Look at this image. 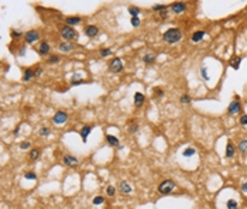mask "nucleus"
<instances>
[{
    "instance_id": "f257e3e1",
    "label": "nucleus",
    "mask_w": 247,
    "mask_h": 209,
    "mask_svg": "<svg viewBox=\"0 0 247 209\" xmlns=\"http://www.w3.org/2000/svg\"><path fill=\"white\" fill-rule=\"evenodd\" d=\"M181 38H182V33L179 28H170L162 34V40L165 42H170V44H175Z\"/></svg>"
},
{
    "instance_id": "f03ea898",
    "label": "nucleus",
    "mask_w": 247,
    "mask_h": 209,
    "mask_svg": "<svg viewBox=\"0 0 247 209\" xmlns=\"http://www.w3.org/2000/svg\"><path fill=\"white\" fill-rule=\"evenodd\" d=\"M174 188H175V182L174 181L165 180L158 185V192L161 195H168V194H171V192L174 191Z\"/></svg>"
},
{
    "instance_id": "7ed1b4c3",
    "label": "nucleus",
    "mask_w": 247,
    "mask_h": 209,
    "mask_svg": "<svg viewBox=\"0 0 247 209\" xmlns=\"http://www.w3.org/2000/svg\"><path fill=\"white\" fill-rule=\"evenodd\" d=\"M59 33H61V37H62L64 40H75V38L78 37V33L72 28L71 26H64V27H61Z\"/></svg>"
},
{
    "instance_id": "20e7f679",
    "label": "nucleus",
    "mask_w": 247,
    "mask_h": 209,
    "mask_svg": "<svg viewBox=\"0 0 247 209\" xmlns=\"http://www.w3.org/2000/svg\"><path fill=\"white\" fill-rule=\"evenodd\" d=\"M24 40H26L27 44H33V42L40 40V34H38L37 30H30V31H27L24 34Z\"/></svg>"
},
{
    "instance_id": "39448f33",
    "label": "nucleus",
    "mask_w": 247,
    "mask_h": 209,
    "mask_svg": "<svg viewBox=\"0 0 247 209\" xmlns=\"http://www.w3.org/2000/svg\"><path fill=\"white\" fill-rule=\"evenodd\" d=\"M109 69L112 72H122L123 71V61H122V58H113L112 62H109Z\"/></svg>"
},
{
    "instance_id": "423d86ee",
    "label": "nucleus",
    "mask_w": 247,
    "mask_h": 209,
    "mask_svg": "<svg viewBox=\"0 0 247 209\" xmlns=\"http://www.w3.org/2000/svg\"><path fill=\"white\" fill-rule=\"evenodd\" d=\"M241 110V104L239 100H233L232 103L229 104V107H227V113L229 115H232V116H235V115H237L239 112Z\"/></svg>"
},
{
    "instance_id": "0eeeda50",
    "label": "nucleus",
    "mask_w": 247,
    "mask_h": 209,
    "mask_svg": "<svg viewBox=\"0 0 247 209\" xmlns=\"http://www.w3.org/2000/svg\"><path fill=\"white\" fill-rule=\"evenodd\" d=\"M66 119H68V115L65 113V112H57L55 115H54V117H52V122H54V124H62V123H65L66 122Z\"/></svg>"
},
{
    "instance_id": "6e6552de",
    "label": "nucleus",
    "mask_w": 247,
    "mask_h": 209,
    "mask_svg": "<svg viewBox=\"0 0 247 209\" xmlns=\"http://www.w3.org/2000/svg\"><path fill=\"white\" fill-rule=\"evenodd\" d=\"M98 33H99V28H98L96 26H86V27H85V34L88 35L89 38H93V37H96Z\"/></svg>"
},
{
    "instance_id": "1a4fd4ad",
    "label": "nucleus",
    "mask_w": 247,
    "mask_h": 209,
    "mask_svg": "<svg viewBox=\"0 0 247 209\" xmlns=\"http://www.w3.org/2000/svg\"><path fill=\"white\" fill-rule=\"evenodd\" d=\"M185 9H187V4L182 3V1H178V3H174V4H171V10L176 14H179V13L185 12Z\"/></svg>"
},
{
    "instance_id": "9d476101",
    "label": "nucleus",
    "mask_w": 247,
    "mask_h": 209,
    "mask_svg": "<svg viewBox=\"0 0 247 209\" xmlns=\"http://www.w3.org/2000/svg\"><path fill=\"white\" fill-rule=\"evenodd\" d=\"M64 164L65 165H68V167H75V165H78V158L77 157H74V156H65L64 157Z\"/></svg>"
},
{
    "instance_id": "9b49d317",
    "label": "nucleus",
    "mask_w": 247,
    "mask_h": 209,
    "mask_svg": "<svg viewBox=\"0 0 247 209\" xmlns=\"http://www.w3.org/2000/svg\"><path fill=\"white\" fill-rule=\"evenodd\" d=\"M119 186H120V192H122V194H124V195H126V194H130V192L133 191V188L130 186V184L127 182V181H122Z\"/></svg>"
},
{
    "instance_id": "f8f14e48",
    "label": "nucleus",
    "mask_w": 247,
    "mask_h": 209,
    "mask_svg": "<svg viewBox=\"0 0 247 209\" xmlns=\"http://www.w3.org/2000/svg\"><path fill=\"white\" fill-rule=\"evenodd\" d=\"M106 140H107V143H109L110 145H113V147H119V148H122V145H120V143H119V139H117V137L107 134V136H106Z\"/></svg>"
},
{
    "instance_id": "ddd939ff",
    "label": "nucleus",
    "mask_w": 247,
    "mask_h": 209,
    "mask_svg": "<svg viewBox=\"0 0 247 209\" xmlns=\"http://www.w3.org/2000/svg\"><path fill=\"white\" fill-rule=\"evenodd\" d=\"M144 102V95L141 92H136L134 93V106L136 107H140Z\"/></svg>"
},
{
    "instance_id": "4468645a",
    "label": "nucleus",
    "mask_w": 247,
    "mask_h": 209,
    "mask_svg": "<svg viewBox=\"0 0 247 209\" xmlns=\"http://www.w3.org/2000/svg\"><path fill=\"white\" fill-rule=\"evenodd\" d=\"M240 62H241V57H233V58L229 61V65L233 68V69H239L240 68Z\"/></svg>"
},
{
    "instance_id": "2eb2a0df",
    "label": "nucleus",
    "mask_w": 247,
    "mask_h": 209,
    "mask_svg": "<svg viewBox=\"0 0 247 209\" xmlns=\"http://www.w3.org/2000/svg\"><path fill=\"white\" fill-rule=\"evenodd\" d=\"M38 52H40L41 55H47L48 52H50V44H48L47 41H41L40 48H38Z\"/></svg>"
},
{
    "instance_id": "dca6fc26",
    "label": "nucleus",
    "mask_w": 247,
    "mask_h": 209,
    "mask_svg": "<svg viewBox=\"0 0 247 209\" xmlns=\"http://www.w3.org/2000/svg\"><path fill=\"white\" fill-rule=\"evenodd\" d=\"M235 153H236L235 145H233V143H232V141H229V143H227V145H226V157H227V158H232V157L235 156Z\"/></svg>"
},
{
    "instance_id": "f3484780",
    "label": "nucleus",
    "mask_w": 247,
    "mask_h": 209,
    "mask_svg": "<svg viewBox=\"0 0 247 209\" xmlns=\"http://www.w3.org/2000/svg\"><path fill=\"white\" fill-rule=\"evenodd\" d=\"M74 50V44H71V42H61L59 44V51H62V52H69V51H72Z\"/></svg>"
},
{
    "instance_id": "a211bd4d",
    "label": "nucleus",
    "mask_w": 247,
    "mask_h": 209,
    "mask_svg": "<svg viewBox=\"0 0 247 209\" xmlns=\"http://www.w3.org/2000/svg\"><path fill=\"white\" fill-rule=\"evenodd\" d=\"M92 132V126H83L82 130H81V137H82L83 141H86V139H88L89 133Z\"/></svg>"
},
{
    "instance_id": "6ab92c4d",
    "label": "nucleus",
    "mask_w": 247,
    "mask_h": 209,
    "mask_svg": "<svg viewBox=\"0 0 247 209\" xmlns=\"http://www.w3.org/2000/svg\"><path fill=\"white\" fill-rule=\"evenodd\" d=\"M35 76V71L33 69H26L24 71V75H23V81L24 82H28L30 79H33Z\"/></svg>"
},
{
    "instance_id": "aec40b11",
    "label": "nucleus",
    "mask_w": 247,
    "mask_h": 209,
    "mask_svg": "<svg viewBox=\"0 0 247 209\" xmlns=\"http://www.w3.org/2000/svg\"><path fill=\"white\" fill-rule=\"evenodd\" d=\"M205 34H206L205 31H195L194 35H192V41H194V42H199V41L205 37Z\"/></svg>"
},
{
    "instance_id": "412c9836",
    "label": "nucleus",
    "mask_w": 247,
    "mask_h": 209,
    "mask_svg": "<svg viewBox=\"0 0 247 209\" xmlns=\"http://www.w3.org/2000/svg\"><path fill=\"white\" fill-rule=\"evenodd\" d=\"M66 26H75V24H79L82 21V18L81 17H68L66 20Z\"/></svg>"
},
{
    "instance_id": "4be33fe9",
    "label": "nucleus",
    "mask_w": 247,
    "mask_h": 209,
    "mask_svg": "<svg viewBox=\"0 0 247 209\" xmlns=\"http://www.w3.org/2000/svg\"><path fill=\"white\" fill-rule=\"evenodd\" d=\"M237 148H239L240 153L247 154V140H241L240 143H239V145H237Z\"/></svg>"
},
{
    "instance_id": "5701e85b",
    "label": "nucleus",
    "mask_w": 247,
    "mask_h": 209,
    "mask_svg": "<svg viewBox=\"0 0 247 209\" xmlns=\"http://www.w3.org/2000/svg\"><path fill=\"white\" fill-rule=\"evenodd\" d=\"M38 157H40V150H38V148H33V150L30 151V154H28L30 160H33V161H34V160H37Z\"/></svg>"
},
{
    "instance_id": "b1692460",
    "label": "nucleus",
    "mask_w": 247,
    "mask_h": 209,
    "mask_svg": "<svg viewBox=\"0 0 247 209\" xmlns=\"http://www.w3.org/2000/svg\"><path fill=\"white\" fill-rule=\"evenodd\" d=\"M196 153V150H195L194 147H188V148H185V151L182 153V156L185 157V158H188V157H192Z\"/></svg>"
},
{
    "instance_id": "393cba45",
    "label": "nucleus",
    "mask_w": 247,
    "mask_h": 209,
    "mask_svg": "<svg viewBox=\"0 0 247 209\" xmlns=\"http://www.w3.org/2000/svg\"><path fill=\"white\" fill-rule=\"evenodd\" d=\"M143 61H144L146 64H153L154 61H155V57H154L153 54H146L144 58H143Z\"/></svg>"
},
{
    "instance_id": "a878e982",
    "label": "nucleus",
    "mask_w": 247,
    "mask_h": 209,
    "mask_svg": "<svg viewBox=\"0 0 247 209\" xmlns=\"http://www.w3.org/2000/svg\"><path fill=\"white\" fill-rule=\"evenodd\" d=\"M129 13L131 14V17H138L140 9H138V7H129Z\"/></svg>"
},
{
    "instance_id": "bb28decb",
    "label": "nucleus",
    "mask_w": 247,
    "mask_h": 209,
    "mask_svg": "<svg viewBox=\"0 0 247 209\" xmlns=\"http://www.w3.org/2000/svg\"><path fill=\"white\" fill-rule=\"evenodd\" d=\"M191 102H192V99H191V96H189V95H187V93H185V95H182V96H181V103L187 104V103H191Z\"/></svg>"
},
{
    "instance_id": "cd10ccee",
    "label": "nucleus",
    "mask_w": 247,
    "mask_h": 209,
    "mask_svg": "<svg viewBox=\"0 0 247 209\" xmlns=\"http://www.w3.org/2000/svg\"><path fill=\"white\" fill-rule=\"evenodd\" d=\"M109 55H112V50H110V48H103V50H100V57H109Z\"/></svg>"
},
{
    "instance_id": "c85d7f7f",
    "label": "nucleus",
    "mask_w": 247,
    "mask_h": 209,
    "mask_svg": "<svg viewBox=\"0 0 247 209\" xmlns=\"http://www.w3.org/2000/svg\"><path fill=\"white\" fill-rule=\"evenodd\" d=\"M200 75L203 76V79H205V81H209V79H211L209 75H208V69H206V66H202V68H200Z\"/></svg>"
},
{
    "instance_id": "c756f323",
    "label": "nucleus",
    "mask_w": 247,
    "mask_h": 209,
    "mask_svg": "<svg viewBox=\"0 0 247 209\" xmlns=\"http://www.w3.org/2000/svg\"><path fill=\"white\" fill-rule=\"evenodd\" d=\"M227 209H237V202L235 199H229L227 201Z\"/></svg>"
},
{
    "instance_id": "7c9ffc66",
    "label": "nucleus",
    "mask_w": 247,
    "mask_h": 209,
    "mask_svg": "<svg viewBox=\"0 0 247 209\" xmlns=\"http://www.w3.org/2000/svg\"><path fill=\"white\" fill-rule=\"evenodd\" d=\"M92 202H93V205H100V203H103V202H105V198H103V197H100V195H99V197H95Z\"/></svg>"
},
{
    "instance_id": "2f4dec72",
    "label": "nucleus",
    "mask_w": 247,
    "mask_h": 209,
    "mask_svg": "<svg viewBox=\"0 0 247 209\" xmlns=\"http://www.w3.org/2000/svg\"><path fill=\"white\" fill-rule=\"evenodd\" d=\"M106 194H107V195H109V197H113V195H114V194H116V188H114V186H107V188H106Z\"/></svg>"
},
{
    "instance_id": "473e14b6",
    "label": "nucleus",
    "mask_w": 247,
    "mask_h": 209,
    "mask_svg": "<svg viewBox=\"0 0 247 209\" xmlns=\"http://www.w3.org/2000/svg\"><path fill=\"white\" fill-rule=\"evenodd\" d=\"M58 61H59V57H58V55H51V57L48 58V62H50V64H57Z\"/></svg>"
},
{
    "instance_id": "72a5a7b5",
    "label": "nucleus",
    "mask_w": 247,
    "mask_h": 209,
    "mask_svg": "<svg viewBox=\"0 0 247 209\" xmlns=\"http://www.w3.org/2000/svg\"><path fill=\"white\" fill-rule=\"evenodd\" d=\"M24 178H26V180H37V175H35L34 172H26V174H24Z\"/></svg>"
},
{
    "instance_id": "f704fd0d",
    "label": "nucleus",
    "mask_w": 247,
    "mask_h": 209,
    "mask_svg": "<svg viewBox=\"0 0 247 209\" xmlns=\"http://www.w3.org/2000/svg\"><path fill=\"white\" fill-rule=\"evenodd\" d=\"M48 134H50V129H48V127H41V129H40V136L44 137V136H48Z\"/></svg>"
},
{
    "instance_id": "c9c22d12",
    "label": "nucleus",
    "mask_w": 247,
    "mask_h": 209,
    "mask_svg": "<svg viewBox=\"0 0 247 209\" xmlns=\"http://www.w3.org/2000/svg\"><path fill=\"white\" fill-rule=\"evenodd\" d=\"M165 9H167V7H165L164 4H155V6H153V10H154V12H158V10H161V12H162V10H165Z\"/></svg>"
},
{
    "instance_id": "e433bc0d",
    "label": "nucleus",
    "mask_w": 247,
    "mask_h": 209,
    "mask_svg": "<svg viewBox=\"0 0 247 209\" xmlns=\"http://www.w3.org/2000/svg\"><path fill=\"white\" fill-rule=\"evenodd\" d=\"M131 24H133L134 27H138V26H140V18L138 17H131Z\"/></svg>"
},
{
    "instance_id": "4c0bfd02",
    "label": "nucleus",
    "mask_w": 247,
    "mask_h": 209,
    "mask_svg": "<svg viewBox=\"0 0 247 209\" xmlns=\"http://www.w3.org/2000/svg\"><path fill=\"white\" fill-rule=\"evenodd\" d=\"M239 122H240L241 126H247V115H243V116L240 117V120H239Z\"/></svg>"
},
{
    "instance_id": "58836bf2",
    "label": "nucleus",
    "mask_w": 247,
    "mask_h": 209,
    "mask_svg": "<svg viewBox=\"0 0 247 209\" xmlns=\"http://www.w3.org/2000/svg\"><path fill=\"white\" fill-rule=\"evenodd\" d=\"M154 95H155V96L160 95V98H161V96H164V91L160 89V88H155V89H154Z\"/></svg>"
},
{
    "instance_id": "ea45409f",
    "label": "nucleus",
    "mask_w": 247,
    "mask_h": 209,
    "mask_svg": "<svg viewBox=\"0 0 247 209\" xmlns=\"http://www.w3.org/2000/svg\"><path fill=\"white\" fill-rule=\"evenodd\" d=\"M20 148H21V150H27V148H30V141H24V143H21V144H20Z\"/></svg>"
},
{
    "instance_id": "a19ab883",
    "label": "nucleus",
    "mask_w": 247,
    "mask_h": 209,
    "mask_svg": "<svg viewBox=\"0 0 247 209\" xmlns=\"http://www.w3.org/2000/svg\"><path fill=\"white\" fill-rule=\"evenodd\" d=\"M137 130H138V124H131V126H130V129H129L130 133H136Z\"/></svg>"
},
{
    "instance_id": "79ce46f5",
    "label": "nucleus",
    "mask_w": 247,
    "mask_h": 209,
    "mask_svg": "<svg viewBox=\"0 0 247 209\" xmlns=\"http://www.w3.org/2000/svg\"><path fill=\"white\" fill-rule=\"evenodd\" d=\"M12 35H13V38H17V37H21V33H20V31H16V30H13Z\"/></svg>"
},
{
    "instance_id": "37998d69",
    "label": "nucleus",
    "mask_w": 247,
    "mask_h": 209,
    "mask_svg": "<svg viewBox=\"0 0 247 209\" xmlns=\"http://www.w3.org/2000/svg\"><path fill=\"white\" fill-rule=\"evenodd\" d=\"M241 192H244V194H247V182H244V184L241 185Z\"/></svg>"
},
{
    "instance_id": "c03bdc74",
    "label": "nucleus",
    "mask_w": 247,
    "mask_h": 209,
    "mask_svg": "<svg viewBox=\"0 0 247 209\" xmlns=\"http://www.w3.org/2000/svg\"><path fill=\"white\" fill-rule=\"evenodd\" d=\"M42 74V68H37L35 69V76H40Z\"/></svg>"
},
{
    "instance_id": "a18cd8bd",
    "label": "nucleus",
    "mask_w": 247,
    "mask_h": 209,
    "mask_svg": "<svg viewBox=\"0 0 247 209\" xmlns=\"http://www.w3.org/2000/svg\"><path fill=\"white\" fill-rule=\"evenodd\" d=\"M161 18H167V9L161 12Z\"/></svg>"
}]
</instances>
